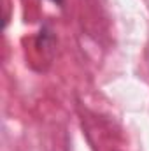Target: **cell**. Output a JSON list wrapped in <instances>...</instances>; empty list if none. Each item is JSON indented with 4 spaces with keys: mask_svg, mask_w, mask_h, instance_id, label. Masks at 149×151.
Masks as SVG:
<instances>
[{
    "mask_svg": "<svg viewBox=\"0 0 149 151\" xmlns=\"http://www.w3.org/2000/svg\"><path fill=\"white\" fill-rule=\"evenodd\" d=\"M51 2H54L56 5H62V4H63V0H51Z\"/></svg>",
    "mask_w": 149,
    "mask_h": 151,
    "instance_id": "obj_1",
    "label": "cell"
}]
</instances>
